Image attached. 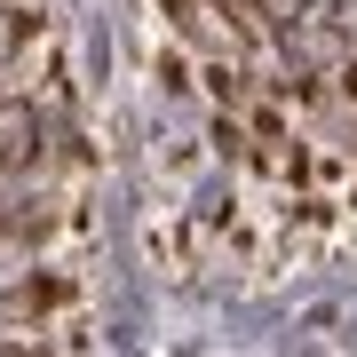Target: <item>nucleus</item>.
<instances>
[{
	"mask_svg": "<svg viewBox=\"0 0 357 357\" xmlns=\"http://www.w3.org/2000/svg\"><path fill=\"white\" fill-rule=\"evenodd\" d=\"M159 230L183 270L357 255V0H143Z\"/></svg>",
	"mask_w": 357,
	"mask_h": 357,
	"instance_id": "nucleus-1",
	"label": "nucleus"
}]
</instances>
